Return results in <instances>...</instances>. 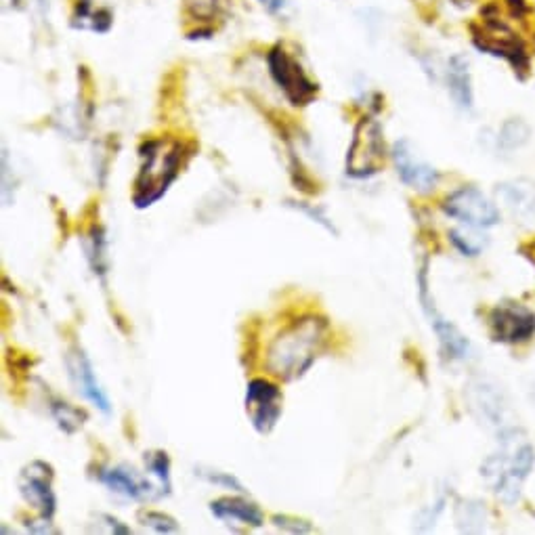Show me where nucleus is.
I'll use <instances>...</instances> for the list:
<instances>
[{"instance_id":"1","label":"nucleus","mask_w":535,"mask_h":535,"mask_svg":"<svg viewBox=\"0 0 535 535\" xmlns=\"http://www.w3.org/2000/svg\"><path fill=\"white\" fill-rule=\"evenodd\" d=\"M328 321L317 313H305L277 334L265 353V368L284 382L303 378L328 345Z\"/></svg>"},{"instance_id":"2","label":"nucleus","mask_w":535,"mask_h":535,"mask_svg":"<svg viewBox=\"0 0 535 535\" xmlns=\"http://www.w3.org/2000/svg\"><path fill=\"white\" fill-rule=\"evenodd\" d=\"M535 466V447L510 428L502 433L500 449L481 464V477L504 504H515Z\"/></svg>"},{"instance_id":"3","label":"nucleus","mask_w":535,"mask_h":535,"mask_svg":"<svg viewBox=\"0 0 535 535\" xmlns=\"http://www.w3.org/2000/svg\"><path fill=\"white\" fill-rule=\"evenodd\" d=\"M141 166L135 179L133 204L143 210L154 206L181 173L185 145L179 139H149L141 145Z\"/></svg>"},{"instance_id":"4","label":"nucleus","mask_w":535,"mask_h":535,"mask_svg":"<svg viewBox=\"0 0 535 535\" xmlns=\"http://www.w3.org/2000/svg\"><path fill=\"white\" fill-rule=\"evenodd\" d=\"M387 147L378 120L361 118L353 131V139L347 152V175L353 179H370L384 168Z\"/></svg>"},{"instance_id":"5","label":"nucleus","mask_w":535,"mask_h":535,"mask_svg":"<svg viewBox=\"0 0 535 535\" xmlns=\"http://www.w3.org/2000/svg\"><path fill=\"white\" fill-rule=\"evenodd\" d=\"M473 40L477 49L487 55L502 57L510 63L519 78L529 74V53L517 32H512L498 15H485L481 26L473 30Z\"/></svg>"},{"instance_id":"6","label":"nucleus","mask_w":535,"mask_h":535,"mask_svg":"<svg viewBox=\"0 0 535 535\" xmlns=\"http://www.w3.org/2000/svg\"><path fill=\"white\" fill-rule=\"evenodd\" d=\"M418 292H420V305L424 309V315L428 317V324H431L433 332L437 334L443 357L449 361L468 359L470 351H473L470 340L435 307L431 288H428V261H424L418 273Z\"/></svg>"},{"instance_id":"7","label":"nucleus","mask_w":535,"mask_h":535,"mask_svg":"<svg viewBox=\"0 0 535 535\" xmlns=\"http://www.w3.org/2000/svg\"><path fill=\"white\" fill-rule=\"evenodd\" d=\"M267 66L273 82L277 84V89L286 95V99L294 107H305L317 97L319 91L317 84L307 76L301 63L282 47H275L269 51Z\"/></svg>"},{"instance_id":"8","label":"nucleus","mask_w":535,"mask_h":535,"mask_svg":"<svg viewBox=\"0 0 535 535\" xmlns=\"http://www.w3.org/2000/svg\"><path fill=\"white\" fill-rule=\"evenodd\" d=\"M443 212L470 229H489L500 223V210L479 187H460L449 194L443 204Z\"/></svg>"},{"instance_id":"9","label":"nucleus","mask_w":535,"mask_h":535,"mask_svg":"<svg viewBox=\"0 0 535 535\" xmlns=\"http://www.w3.org/2000/svg\"><path fill=\"white\" fill-rule=\"evenodd\" d=\"M489 334L502 345H521L535 336V313L515 301H502L487 315Z\"/></svg>"},{"instance_id":"10","label":"nucleus","mask_w":535,"mask_h":535,"mask_svg":"<svg viewBox=\"0 0 535 535\" xmlns=\"http://www.w3.org/2000/svg\"><path fill=\"white\" fill-rule=\"evenodd\" d=\"M282 391L267 378H254L246 389V416L259 435H269L282 416Z\"/></svg>"},{"instance_id":"11","label":"nucleus","mask_w":535,"mask_h":535,"mask_svg":"<svg viewBox=\"0 0 535 535\" xmlns=\"http://www.w3.org/2000/svg\"><path fill=\"white\" fill-rule=\"evenodd\" d=\"M53 466L42 462V460H34L28 466H24L19 475V491L24 500L34 506L40 517L45 519H53L55 517V510H57V496H55V489H53Z\"/></svg>"},{"instance_id":"12","label":"nucleus","mask_w":535,"mask_h":535,"mask_svg":"<svg viewBox=\"0 0 535 535\" xmlns=\"http://www.w3.org/2000/svg\"><path fill=\"white\" fill-rule=\"evenodd\" d=\"M391 156H393L399 179L408 187H412L414 191H418V194H431V191L437 187L439 183L437 168L424 162L422 158H418L414 154L410 141H405V139L397 141L393 145Z\"/></svg>"},{"instance_id":"13","label":"nucleus","mask_w":535,"mask_h":535,"mask_svg":"<svg viewBox=\"0 0 535 535\" xmlns=\"http://www.w3.org/2000/svg\"><path fill=\"white\" fill-rule=\"evenodd\" d=\"M66 368L70 372L76 391L89 403H93L99 412L110 414L112 412L110 397H107V393L99 384L97 374L93 370V363L87 357V353H84L80 347H72L66 355Z\"/></svg>"},{"instance_id":"14","label":"nucleus","mask_w":535,"mask_h":535,"mask_svg":"<svg viewBox=\"0 0 535 535\" xmlns=\"http://www.w3.org/2000/svg\"><path fill=\"white\" fill-rule=\"evenodd\" d=\"M97 479L114 494L126 500H158L156 487L152 481L139 477L128 466H105L99 468Z\"/></svg>"},{"instance_id":"15","label":"nucleus","mask_w":535,"mask_h":535,"mask_svg":"<svg viewBox=\"0 0 535 535\" xmlns=\"http://www.w3.org/2000/svg\"><path fill=\"white\" fill-rule=\"evenodd\" d=\"M210 512L219 521L229 523V525H244V527L259 529L265 523L263 510L242 496L214 500L210 502Z\"/></svg>"},{"instance_id":"16","label":"nucleus","mask_w":535,"mask_h":535,"mask_svg":"<svg viewBox=\"0 0 535 535\" xmlns=\"http://www.w3.org/2000/svg\"><path fill=\"white\" fill-rule=\"evenodd\" d=\"M447 89L449 95H452L454 103L460 107V110H473L475 105V91H473V78H470V66L468 59L464 55H454L447 61Z\"/></svg>"},{"instance_id":"17","label":"nucleus","mask_w":535,"mask_h":535,"mask_svg":"<svg viewBox=\"0 0 535 535\" xmlns=\"http://www.w3.org/2000/svg\"><path fill=\"white\" fill-rule=\"evenodd\" d=\"M498 196L506 208L521 219H531L535 214V183L527 179L506 181L498 185Z\"/></svg>"},{"instance_id":"18","label":"nucleus","mask_w":535,"mask_h":535,"mask_svg":"<svg viewBox=\"0 0 535 535\" xmlns=\"http://www.w3.org/2000/svg\"><path fill=\"white\" fill-rule=\"evenodd\" d=\"M145 462V473L154 479L158 500L170 496V489H173V479H170V458L164 449H149L143 456Z\"/></svg>"},{"instance_id":"19","label":"nucleus","mask_w":535,"mask_h":535,"mask_svg":"<svg viewBox=\"0 0 535 535\" xmlns=\"http://www.w3.org/2000/svg\"><path fill=\"white\" fill-rule=\"evenodd\" d=\"M84 250H87V261H89L93 273L105 284L107 269H110V256H107V240H105L103 227L95 225L89 231L87 244H84Z\"/></svg>"},{"instance_id":"20","label":"nucleus","mask_w":535,"mask_h":535,"mask_svg":"<svg viewBox=\"0 0 535 535\" xmlns=\"http://www.w3.org/2000/svg\"><path fill=\"white\" fill-rule=\"evenodd\" d=\"M51 416L55 418L57 426L66 435L76 433L78 428L84 424V420H87V414L74 408V405H70L68 401H61V399H51Z\"/></svg>"},{"instance_id":"21","label":"nucleus","mask_w":535,"mask_h":535,"mask_svg":"<svg viewBox=\"0 0 535 535\" xmlns=\"http://www.w3.org/2000/svg\"><path fill=\"white\" fill-rule=\"evenodd\" d=\"M531 137V128L525 120L521 118H510L502 124L500 133H498V145L506 152H512V149L523 147Z\"/></svg>"},{"instance_id":"22","label":"nucleus","mask_w":535,"mask_h":535,"mask_svg":"<svg viewBox=\"0 0 535 535\" xmlns=\"http://www.w3.org/2000/svg\"><path fill=\"white\" fill-rule=\"evenodd\" d=\"M485 504L475 500H462L456 508V523L460 531H483Z\"/></svg>"},{"instance_id":"23","label":"nucleus","mask_w":535,"mask_h":535,"mask_svg":"<svg viewBox=\"0 0 535 535\" xmlns=\"http://www.w3.org/2000/svg\"><path fill=\"white\" fill-rule=\"evenodd\" d=\"M185 11L198 24H208L219 17L221 3L219 0H185Z\"/></svg>"},{"instance_id":"24","label":"nucleus","mask_w":535,"mask_h":535,"mask_svg":"<svg viewBox=\"0 0 535 535\" xmlns=\"http://www.w3.org/2000/svg\"><path fill=\"white\" fill-rule=\"evenodd\" d=\"M139 521H141V525L149 527L156 533L179 531V523L173 517H168V515H164V512H158V510H143L139 515Z\"/></svg>"},{"instance_id":"25","label":"nucleus","mask_w":535,"mask_h":535,"mask_svg":"<svg viewBox=\"0 0 535 535\" xmlns=\"http://www.w3.org/2000/svg\"><path fill=\"white\" fill-rule=\"evenodd\" d=\"M449 240L464 254V256H477L485 248V240H481L477 233H464L460 229L449 231Z\"/></svg>"},{"instance_id":"26","label":"nucleus","mask_w":535,"mask_h":535,"mask_svg":"<svg viewBox=\"0 0 535 535\" xmlns=\"http://www.w3.org/2000/svg\"><path fill=\"white\" fill-rule=\"evenodd\" d=\"M196 475L202 477L204 481L223 487V489H231V491H238V494H246L244 485L235 479L231 473H223V470H214V468H198Z\"/></svg>"},{"instance_id":"27","label":"nucleus","mask_w":535,"mask_h":535,"mask_svg":"<svg viewBox=\"0 0 535 535\" xmlns=\"http://www.w3.org/2000/svg\"><path fill=\"white\" fill-rule=\"evenodd\" d=\"M273 525L277 529H282V531H288V533H309L313 531L311 523L305 521V519H296V517H288V515H275L273 517Z\"/></svg>"},{"instance_id":"28","label":"nucleus","mask_w":535,"mask_h":535,"mask_svg":"<svg viewBox=\"0 0 535 535\" xmlns=\"http://www.w3.org/2000/svg\"><path fill=\"white\" fill-rule=\"evenodd\" d=\"M288 206H292V208H296V210H301L303 214H307L309 219H313V223H317V225H321V227H326L330 233H336L334 225L328 221L326 214L321 212L319 208H313V206H307V204H294V202H288Z\"/></svg>"},{"instance_id":"29","label":"nucleus","mask_w":535,"mask_h":535,"mask_svg":"<svg viewBox=\"0 0 535 535\" xmlns=\"http://www.w3.org/2000/svg\"><path fill=\"white\" fill-rule=\"evenodd\" d=\"M97 519L101 521V525H105V529L110 531V533H122V535L131 533V529H128L124 523H120V521H118L116 517H112V515H99Z\"/></svg>"},{"instance_id":"30","label":"nucleus","mask_w":535,"mask_h":535,"mask_svg":"<svg viewBox=\"0 0 535 535\" xmlns=\"http://www.w3.org/2000/svg\"><path fill=\"white\" fill-rule=\"evenodd\" d=\"M259 3L271 13H280L286 7V0H259Z\"/></svg>"}]
</instances>
